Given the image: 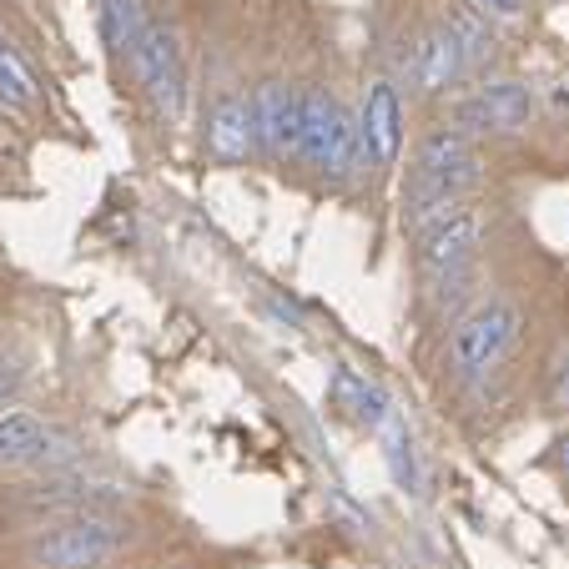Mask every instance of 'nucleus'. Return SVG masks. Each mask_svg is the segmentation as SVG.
Segmentation results:
<instances>
[{
  "instance_id": "obj_1",
  "label": "nucleus",
  "mask_w": 569,
  "mask_h": 569,
  "mask_svg": "<svg viewBox=\"0 0 569 569\" xmlns=\"http://www.w3.org/2000/svg\"><path fill=\"white\" fill-rule=\"evenodd\" d=\"M131 545V529L111 515H66L21 545L26 569H101Z\"/></svg>"
},
{
  "instance_id": "obj_2",
  "label": "nucleus",
  "mask_w": 569,
  "mask_h": 569,
  "mask_svg": "<svg viewBox=\"0 0 569 569\" xmlns=\"http://www.w3.org/2000/svg\"><path fill=\"white\" fill-rule=\"evenodd\" d=\"M358 121L343 111V101L328 87H302V131H298V157L322 177H343L358 157Z\"/></svg>"
},
{
  "instance_id": "obj_3",
  "label": "nucleus",
  "mask_w": 569,
  "mask_h": 569,
  "mask_svg": "<svg viewBox=\"0 0 569 569\" xmlns=\"http://www.w3.org/2000/svg\"><path fill=\"white\" fill-rule=\"evenodd\" d=\"M127 61H131V76H137L141 97L151 101V111H157L167 127H182L187 71H182V46H177V36L167 31V26H147V36L131 46Z\"/></svg>"
},
{
  "instance_id": "obj_4",
  "label": "nucleus",
  "mask_w": 569,
  "mask_h": 569,
  "mask_svg": "<svg viewBox=\"0 0 569 569\" xmlns=\"http://www.w3.org/2000/svg\"><path fill=\"white\" fill-rule=\"evenodd\" d=\"M515 338H519V308L515 302H505V298L479 302V308H473L469 318H459V328H453V343H449L453 373H459L463 383L483 378L499 358L509 353Z\"/></svg>"
},
{
  "instance_id": "obj_5",
  "label": "nucleus",
  "mask_w": 569,
  "mask_h": 569,
  "mask_svg": "<svg viewBox=\"0 0 569 569\" xmlns=\"http://www.w3.org/2000/svg\"><path fill=\"white\" fill-rule=\"evenodd\" d=\"M529 117H535V87L519 76H499L459 101L453 127H463L469 137H515L529 127Z\"/></svg>"
},
{
  "instance_id": "obj_6",
  "label": "nucleus",
  "mask_w": 569,
  "mask_h": 569,
  "mask_svg": "<svg viewBox=\"0 0 569 569\" xmlns=\"http://www.w3.org/2000/svg\"><path fill=\"white\" fill-rule=\"evenodd\" d=\"M252 141H258L262 157L282 161L298 157V131H302V87H288V81H262L252 91Z\"/></svg>"
},
{
  "instance_id": "obj_7",
  "label": "nucleus",
  "mask_w": 569,
  "mask_h": 569,
  "mask_svg": "<svg viewBox=\"0 0 569 569\" xmlns=\"http://www.w3.org/2000/svg\"><path fill=\"white\" fill-rule=\"evenodd\" d=\"M483 232H489V217L479 207H459L443 222H433L429 232H419V268L429 278H443V272H459L473 262Z\"/></svg>"
},
{
  "instance_id": "obj_8",
  "label": "nucleus",
  "mask_w": 569,
  "mask_h": 569,
  "mask_svg": "<svg viewBox=\"0 0 569 569\" xmlns=\"http://www.w3.org/2000/svg\"><path fill=\"white\" fill-rule=\"evenodd\" d=\"M463 71H469V56H463L459 36L449 31V21L419 31V41H413L409 56H403V76H409V87L419 91V97H439V91H449Z\"/></svg>"
},
{
  "instance_id": "obj_9",
  "label": "nucleus",
  "mask_w": 569,
  "mask_h": 569,
  "mask_svg": "<svg viewBox=\"0 0 569 569\" xmlns=\"http://www.w3.org/2000/svg\"><path fill=\"white\" fill-rule=\"evenodd\" d=\"M358 141L378 167H393L398 151H403V101H398V87L388 76L368 81L363 111H358Z\"/></svg>"
},
{
  "instance_id": "obj_10",
  "label": "nucleus",
  "mask_w": 569,
  "mask_h": 569,
  "mask_svg": "<svg viewBox=\"0 0 569 569\" xmlns=\"http://www.w3.org/2000/svg\"><path fill=\"white\" fill-rule=\"evenodd\" d=\"M258 151L252 141V101L242 91L217 97V107L207 111V157L217 161H248Z\"/></svg>"
},
{
  "instance_id": "obj_11",
  "label": "nucleus",
  "mask_w": 569,
  "mask_h": 569,
  "mask_svg": "<svg viewBox=\"0 0 569 569\" xmlns=\"http://www.w3.org/2000/svg\"><path fill=\"white\" fill-rule=\"evenodd\" d=\"M56 453V429L41 413L11 409L0 413V469H31Z\"/></svg>"
},
{
  "instance_id": "obj_12",
  "label": "nucleus",
  "mask_w": 569,
  "mask_h": 569,
  "mask_svg": "<svg viewBox=\"0 0 569 569\" xmlns=\"http://www.w3.org/2000/svg\"><path fill=\"white\" fill-rule=\"evenodd\" d=\"M328 403H333L338 413H348V419H353L358 429H368V433H378L398 413L393 403L383 398V388L368 383V378H358L353 368H338L333 373V383H328Z\"/></svg>"
},
{
  "instance_id": "obj_13",
  "label": "nucleus",
  "mask_w": 569,
  "mask_h": 569,
  "mask_svg": "<svg viewBox=\"0 0 569 569\" xmlns=\"http://www.w3.org/2000/svg\"><path fill=\"white\" fill-rule=\"evenodd\" d=\"M147 6L141 0H101V36H107L111 51H127L147 36Z\"/></svg>"
},
{
  "instance_id": "obj_14",
  "label": "nucleus",
  "mask_w": 569,
  "mask_h": 569,
  "mask_svg": "<svg viewBox=\"0 0 569 569\" xmlns=\"http://www.w3.org/2000/svg\"><path fill=\"white\" fill-rule=\"evenodd\" d=\"M378 439H383V459H388V473H393L403 489H413V479H419V463H413V439H409V423L388 419L383 429H378Z\"/></svg>"
},
{
  "instance_id": "obj_15",
  "label": "nucleus",
  "mask_w": 569,
  "mask_h": 569,
  "mask_svg": "<svg viewBox=\"0 0 569 569\" xmlns=\"http://www.w3.org/2000/svg\"><path fill=\"white\" fill-rule=\"evenodd\" d=\"M31 101H36V81H31V71L21 66V56H16L11 46L0 41V107L26 111Z\"/></svg>"
},
{
  "instance_id": "obj_16",
  "label": "nucleus",
  "mask_w": 569,
  "mask_h": 569,
  "mask_svg": "<svg viewBox=\"0 0 569 569\" xmlns=\"http://www.w3.org/2000/svg\"><path fill=\"white\" fill-rule=\"evenodd\" d=\"M449 31L459 36V46H463V56H469V66L483 61V56L495 51V36H489V26H483L479 16H469V11H453V16H449Z\"/></svg>"
},
{
  "instance_id": "obj_17",
  "label": "nucleus",
  "mask_w": 569,
  "mask_h": 569,
  "mask_svg": "<svg viewBox=\"0 0 569 569\" xmlns=\"http://www.w3.org/2000/svg\"><path fill=\"white\" fill-rule=\"evenodd\" d=\"M549 409L555 413H569V343L555 348V358H549Z\"/></svg>"
},
{
  "instance_id": "obj_18",
  "label": "nucleus",
  "mask_w": 569,
  "mask_h": 569,
  "mask_svg": "<svg viewBox=\"0 0 569 569\" xmlns=\"http://www.w3.org/2000/svg\"><path fill=\"white\" fill-rule=\"evenodd\" d=\"M21 383H26V358L21 353H0V413L16 403Z\"/></svg>"
},
{
  "instance_id": "obj_19",
  "label": "nucleus",
  "mask_w": 569,
  "mask_h": 569,
  "mask_svg": "<svg viewBox=\"0 0 569 569\" xmlns=\"http://www.w3.org/2000/svg\"><path fill=\"white\" fill-rule=\"evenodd\" d=\"M525 0H473V11L479 16H519Z\"/></svg>"
},
{
  "instance_id": "obj_20",
  "label": "nucleus",
  "mask_w": 569,
  "mask_h": 569,
  "mask_svg": "<svg viewBox=\"0 0 569 569\" xmlns=\"http://www.w3.org/2000/svg\"><path fill=\"white\" fill-rule=\"evenodd\" d=\"M555 463H559V473H565V479H569V433L555 443Z\"/></svg>"
}]
</instances>
